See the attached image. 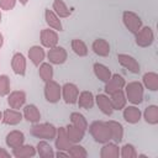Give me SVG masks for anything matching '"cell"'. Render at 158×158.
I'll return each instance as SVG.
<instances>
[{"label": "cell", "mask_w": 158, "mask_h": 158, "mask_svg": "<svg viewBox=\"0 0 158 158\" xmlns=\"http://www.w3.org/2000/svg\"><path fill=\"white\" fill-rule=\"evenodd\" d=\"M117 60L118 63L126 68L128 72L133 73V74H138L141 72V65L139 63L137 62V59L130 54H126V53H118L117 54Z\"/></svg>", "instance_id": "cell-7"}, {"label": "cell", "mask_w": 158, "mask_h": 158, "mask_svg": "<svg viewBox=\"0 0 158 158\" xmlns=\"http://www.w3.org/2000/svg\"><path fill=\"white\" fill-rule=\"evenodd\" d=\"M110 101H111V105H112L114 110H122L127 104L125 91L122 89H120V90L110 94Z\"/></svg>", "instance_id": "cell-28"}, {"label": "cell", "mask_w": 158, "mask_h": 158, "mask_svg": "<svg viewBox=\"0 0 158 158\" xmlns=\"http://www.w3.org/2000/svg\"><path fill=\"white\" fill-rule=\"evenodd\" d=\"M0 21H1V9H0Z\"/></svg>", "instance_id": "cell-46"}, {"label": "cell", "mask_w": 158, "mask_h": 158, "mask_svg": "<svg viewBox=\"0 0 158 158\" xmlns=\"http://www.w3.org/2000/svg\"><path fill=\"white\" fill-rule=\"evenodd\" d=\"M67 152H68L69 157H73V158H86V157H88L86 149H85L83 146L78 144V143H73V144L68 148Z\"/></svg>", "instance_id": "cell-37"}, {"label": "cell", "mask_w": 158, "mask_h": 158, "mask_svg": "<svg viewBox=\"0 0 158 158\" xmlns=\"http://www.w3.org/2000/svg\"><path fill=\"white\" fill-rule=\"evenodd\" d=\"M54 144H56V148L58 151H68V148L73 144L67 137L65 127L57 128V133H56V137H54Z\"/></svg>", "instance_id": "cell-17"}, {"label": "cell", "mask_w": 158, "mask_h": 158, "mask_svg": "<svg viewBox=\"0 0 158 158\" xmlns=\"http://www.w3.org/2000/svg\"><path fill=\"white\" fill-rule=\"evenodd\" d=\"M77 104H78V106L81 107V109L90 110V109H93V106H94V104H95V96H94V94H93L91 91L84 90V91L79 93Z\"/></svg>", "instance_id": "cell-19"}, {"label": "cell", "mask_w": 158, "mask_h": 158, "mask_svg": "<svg viewBox=\"0 0 158 158\" xmlns=\"http://www.w3.org/2000/svg\"><path fill=\"white\" fill-rule=\"evenodd\" d=\"M125 85H126V81H125L122 75L112 74L111 78L105 83V89L104 90H105L106 94L110 95V94H112V93H115V91H117L120 89H123Z\"/></svg>", "instance_id": "cell-13"}, {"label": "cell", "mask_w": 158, "mask_h": 158, "mask_svg": "<svg viewBox=\"0 0 158 158\" xmlns=\"http://www.w3.org/2000/svg\"><path fill=\"white\" fill-rule=\"evenodd\" d=\"M17 0H0V9L5 11H10L16 6Z\"/></svg>", "instance_id": "cell-40"}, {"label": "cell", "mask_w": 158, "mask_h": 158, "mask_svg": "<svg viewBox=\"0 0 158 158\" xmlns=\"http://www.w3.org/2000/svg\"><path fill=\"white\" fill-rule=\"evenodd\" d=\"M5 143L9 148H16L21 144L25 143V135L22 131H19V130H14V131H10L7 135H6V138H5Z\"/></svg>", "instance_id": "cell-15"}, {"label": "cell", "mask_w": 158, "mask_h": 158, "mask_svg": "<svg viewBox=\"0 0 158 158\" xmlns=\"http://www.w3.org/2000/svg\"><path fill=\"white\" fill-rule=\"evenodd\" d=\"M69 118H70V123L72 125H74L75 127L80 128L81 131L86 132V130H88V121H86V118H85L84 115H81L80 112L74 111V112L70 114V117Z\"/></svg>", "instance_id": "cell-34"}, {"label": "cell", "mask_w": 158, "mask_h": 158, "mask_svg": "<svg viewBox=\"0 0 158 158\" xmlns=\"http://www.w3.org/2000/svg\"><path fill=\"white\" fill-rule=\"evenodd\" d=\"M36 152L41 158H53L54 157V151H53L52 146L46 139H42L37 143Z\"/></svg>", "instance_id": "cell-31"}, {"label": "cell", "mask_w": 158, "mask_h": 158, "mask_svg": "<svg viewBox=\"0 0 158 158\" xmlns=\"http://www.w3.org/2000/svg\"><path fill=\"white\" fill-rule=\"evenodd\" d=\"M38 67H40V69H38V75H40V78L42 79V81L46 83V81L53 79V67H52L51 63L42 62Z\"/></svg>", "instance_id": "cell-36"}, {"label": "cell", "mask_w": 158, "mask_h": 158, "mask_svg": "<svg viewBox=\"0 0 158 158\" xmlns=\"http://www.w3.org/2000/svg\"><path fill=\"white\" fill-rule=\"evenodd\" d=\"M1 120H2V112L0 111V121H1Z\"/></svg>", "instance_id": "cell-45"}, {"label": "cell", "mask_w": 158, "mask_h": 158, "mask_svg": "<svg viewBox=\"0 0 158 158\" xmlns=\"http://www.w3.org/2000/svg\"><path fill=\"white\" fill-rule=\"evenodd\" d=\"M125 95L128 102L132 105H139L143 101V94H144V88L142 83L139 81H130L125 86Z\"/></svg>", "instance_id": "cell-3"}, {"label": "cell", "mask_w": 158, "mask_h": 158, "mask_svg": "<svg viewBox=\"0 0 158 158\" xmlns=\"http://www.w3.org/2000/svg\"><path fill=\"white\" fill-rule=\"evenodd\" d=\"M137 151L133 144L126 143L120 148V157L121 158H137Z\"/></svg>", "instance_id": "cell-38"}, {"label": "cell", "mask_w": 158, "mask_h": 158, "mask_svg": "<svg viewBox=\"0 0 158 158\" xmlns=\"http://www.w3.org/2000/svg\"><path fill=\"white\" fill-rule=\"evenodd\" d=\"M11 68L16 75L23 77L26 74V58L21 52L14 53L11 58Z\"/></svg>", "instance_id": "cell-12"}, {"label": "cell", "mask_w": 158, "mask_h": 158, "mask_svg": "<svg viewBox=\"0 0 158 158\" xmlns=\"http://www.w3.org/2000/svg\"><path fill=\"white\" fill-rule=\"evenodd\" d=\"M22 118H23V116L19 110L10 107L2 112V120L1 121H2V123L9 125V126H16L22 121Z\"/></svg>", "instance_id": "cell-14"}, {"label": "cell", "mask_w": 158, "mask_h": 158, "mask_svg": "<svg viewBox=\"0 0 158 158\" xmlns=\"http://www.w3.org/2000/svg\"><path fill=\"white\" fill-rule=\"evenodd\" d=\"M142 85L143 88L151 91H157L158 90V74L154 72L144 73L142 77Z\"/></svg>", "instance_id": "cell-27"}, {"label": "cell", "mask_w": 158, "mask_h": 158, "mask_svg": "<svg viewBox=\"0 0 158 158\" xmlns=\"http://www.w3.org/2000/svg\"><path fill=\"white\" fill-rule=\"evenodd\" d=\"M135 42L138 47L146 48L154 42V32L149 26H142L135 33Z\"/></svg>", "instance_id": "cell-5"}, {"label": "cell", "mask_w": 158, "mask_h": 158, "mask_svg": "<svg viewBox=\"0 0 158 158\" xmlns=\"http://www.w3.org/2000/svg\"><path fill=\"white\" fill-rule=\"evenodd\" d=\"M122 110H123V111H122V116H123V118H125L126 122L132 123V125L139 122L141 116H142V112H141V110H139L136 105L125 106Z\"/></svg>", "instance_id": "cell-16"}, {"label": "cell", "mask_w": 158, "mask_h": 158, "mask_svg": "<svg viewBox=\"0 0 158 158\" xmlns=\"http://www.w3.org/2000/svg\"><path fill=\"white\" fill-rule=\"evenodd\" d=\"M54 157H65V158H68L69 154H68L67 151H58L57 153H54Z\"/></svg>", "instance_id": "cell-41"}, {"label": "cell", "mask_w": 158, "mask_h": 158, "mask_svg": "<svg viewBox=\"0 0 158 158\" xmlns=\"http://www.w3.org/2000/svg\"><path fill=\"white\" fill-rule=\"evenodd\" d=\"M27 56H28V59L32 62V64L38 67L43 62V59L46 57V53H44V49L41 46H32V47H30V49L27 52Z\"/></svg>", "instance_id": "cell-25"}, {"label": "cell", "mask_w": 158, "mask_h": 158, "mask_svg": "<svg viewBox=\"0 0 158 158\" xmlns=\"http://www.w3.org/2000/svg\"><path fill=\"white\" fill-rule=\"evenodd\" d=\"M91 49L99 57H107L110 54V44L105 38H96L91 44Z\"/></svg>", "instance_id": "cell-22"}, {"label": "cell", "mask_w": 158, "mask_h": 158, "mask_svg": "<svg viewBox=\"0 0 158 158\" xmlns=\"http://www.w3.org/2000/svg\"><path fill=\"white\" fill-rule=\"evenodd\" d=\"M109 128H110V133H111V139L115 142V143H120L122 142L123 139V126L117 122V121H114V120H110V121H106Z\"/></svg>", "instance_id": "cell-23"}, {"label": "cell", "mask_w": 158, "mask_h": 158, "mask_svg": "<svg viewBox=\"0 0 158 158\" xmlns=\"http://www.w3.org/2000/svg\"><path fill=\"white\" fill-rule=\"evenodd\" d=\"M44 98L48 102L56 104L62 99V86L56 80H48L44 83Z\"/></svg>", "instance_id": "cell-6"}, {"label": "cell", "mask_w": 158, "mask_h": 158, "mask_svg": "<svg viewBox=\"0 0 158 158\" xmlns=\"http://www.w3.org/2000/svg\"><path fill=\"white\" fill-rule=\"evenodd\" d=\"M122 22H123L125 27H126L132 35H135V33L143 26L141 17H139L136 12H133V11H131V10H125V11L122 12Z\"/></svg>", "instance_id": "cell-4"}, {"label": "cell", "mask_w": 158, "mask_h": 158, "mask_svg": "<svg viewBox=\"0 0 158 158\" xmlns=\"http://www.w3.org/2000/svg\"><path fill=\"white\" fill-rule=\"evenodd\" d=\"M47 58L49 60L51 64H63L67 58H68V53L65 51L64 47H60V46H56V47H52L48 49V53H47Z\"/></svg>", "instance_id": "cell-8"}, {"label": "cell", "mask_w": 158, "mask_h": 158, "mask_svg": "<svg viewBox=\"0 0 158 158\" xmlns=\"http://www.w3.org/2000/svg\"><path fill=\"white\" fill-rule=\"evenodd\" d=\"M0 158H10V153L0 147Z\"/></svg>", "instance_id": "cell-42"}, {"label": "cell", "mask_w": 158, "mask_h": 158, "mask_svg": "<svg viewBox=\"0 0 158 158\" xmlns=\"http://www.w3.org/2000/svg\"><path fill=\"white\" fill-rule=\"evenodd\" d=\"M40 40H41V44L46 48H52L58 46V33L52 28H43L41 31Z\"/></svg>", "instance_id": "cell-10"}, {"label": "cell", "mask_w": 158, "mask_h": 158, "mask_svg": "<svg viewBox=\"0 0 158 158\" xmlns=\"http://www.w3.org/2000/svg\"><path fill=\"white\" fill-rule=\"evenodd\" d=\"M93 70H94L95 77H96L100 81H102V83H106V81L111 78V75H112V73H111V70L109 69V67H106V65L102 64V63H94Z\"/></svg>", "instance_id": "cell-29"}, {"label": "cell", "mask_w": 158, "mask_h": 158, "mask_svg": "<svg viewBox=\"0 0 158 158\" xmlns=\"http://www.w3.org/2000/svg\"><path fill=\"white\" fill-rule=\"evenodd\" d=\"M65 133H67V137L68 139L72 142V143H79L80 141H83L84 136H85V132L81 131L80 128L75 127L74 125H67L65 126Z\"/></svg>", "instance_id": "cell-30"}, {"label": "cell", "mask_w": 158, "mask_h": 158, "mask_svg": "<svg viewBox=\"0 0 158 158\" xmlns=\"http://www.w3.org/2000/svg\"><path fill=\"white\" fill-rule=\"evenodd\" d=\"M44 20H46V23L49 26V28H52L54 31H62L63 30V25L53 10H49V9L44 10Z\"/></svg>", "instance_id": "cell-26"}, {"label": "cell", "mask_w": 158, "mask_h": 158, "mask_svg": "<svg viewBox=\"0 0 158 158\" xmlns=\"http://www.w3.org/2000/svg\"><path fill=\"white\" fill-rule=\"evenodd\" d=\"M57 133V127L49 122H37L33 123V126L31 127V135L36 138H41V139H46V141H52L54 139Z\"/></svg>", "instance_id": "cell-2"}, {"label": "cell", "mask_w": 158, "mask_h": 158, "mask_svg": "<svg viewBox=\"0 0 158 158\" xmlns=\"http://www.w3.org/2000/svg\"><path fill=\"white\" fill-rule=\"evenodd\" d=\"M10 93V78L6 74L0 75V98L9 95Z\"/></svg>", "instance_id": "cell-39"}, {"label": "cell", "mask_w": 158, "mask_h": 158, "mask_svg": "<svg viewBox=\"0 0 158 158\" xmlns=\"http://www.w3.org/2000/svg\"><path fill=\"white\" fill-rule=\"evenodd\" d=\"M70 47H72L73 52H74L77 56H79V57H85V56H88L89 49H88V46L85 44V42H84L83 40H79V38L72 40Z\"/></svg>", "instance_id": "cell-35"}, {"label": "cell", "mask_w": 158, "mask_h": 158, "mask_svg": "<svg viewBox=\"0 0 158 158\" xmlns=\"http://www.w3.org/2000/svg\"><path fill=\"white\" fill-rule=\"evenodd\" d=\"M26 102V93L22 90H14L10 91L7 95V104L11 109L19 110L22 106H25Z\"/></svg>", "instance_id": "cell-11"}, {"label": "cell", "mask_w": 158, "mask_h": 158, "mask_svg": "<svg viewBox=\"0 0 158 158\" xmlns=\"http://www.w3.org/2000/svg\"><path fill=\"white\" fill-rule=\"evenodd\" d=\"M17 1H20L21 5H26V4L28 2V0H17Z\"/></svg>", "instance_id": "cell-44"}, {"label": "cell", "mask_w": 158, "mask_h": 158, "mask_svg": "<svg viewBox=\"0 0 158 158\" xmlns=\"http://www.w3.org/2000/svg\"><path fill=\"white\" fill-rule=\"evenodd\" d=\"M95 102L98 105V107L100 109V111L104 114V115H112L114 112V107L111 105V101H110V98L106 95V94H98L95 96Z\"/></svg>", "instance_id": "cell-18"}, {"label": "cell", "mask_w": 158, "mask_h": 158, "mask_svg": "<svg viewBox=\"0 0 158 158\" xmlns=\"http://www.w3.org/2000/svg\"><path fill=\"white\" fill-rule=\"evenodd\" d=\"M143 118L149 125H157L158 123V106L148 105L143 111Z\"/></svg>", "instance_id": "cell-32"}, {"label": "cell", "mask_w": 158, "mask_h": 158, "mask_svg": "<svg viewBox=\"0 0 158 158\" xmlns=\"http://www.w3.org/2000/svg\"><path fill=\"white\" fill-rule=\"evenodd\" d=\"M11 154L16 158H32L37 154V152H36V148L33 146L23 143L16 148H12Z\"/></svg>", "instance_id": "cell-21"}, {"label": "cell", "mask_w": 158, "mask_h": 158, "mask_svg": "<svg viewBox=\"0 0 158 158\" xmlns=\"http://www.w3.org/2000/svg\"><path fill=\"white\" fill-rule=\"evenodd\" d=\"M89 133L98 143H106L111 139L110 128L106 123V121H93L90 126H88Z\"/></svg>", "instance_id": "cell-1"}, {"label": "cell", "mask_w": 158, "mask_h": 158, "mask_svg": "<svg viewBox=\"0 0 158 158\" xmlns=\"http://www.w3.org/2000/svg\"><path fill=\"white\" fill-rule=\"evenodd\" d=\"M22 116L25 117L26 121L31 122V123H37L41 120V112L38 110V107L35 104H28L23 106V114Z\"/></svg>", "instance_id": "cell-20"}, {"label": "cell", "mask_w": 158, "mask_h": 158, "mask_svg": "<svg viewBox=\"0 0 158 158\" xmlns=\"http://www.w3.org/2000/svg\"><path fill=\"white\" fill-rule=\"evenodd\" d=\"M101 158H118L120 157V147L115 142H106L104 143L102 148L100 149Z\"/></svg>", "instance_id": "cell-24"}, {"label": "cell", "mask_w": 158, "mask_h": 158, "mask_svg": "<svg viewBox=\"0 0 158 158\" xmlns=\"http://www.w3.org/2000/svg\"><path fill=\"white\" fill-rule=\"evenodd\" d=\"M2 44H4V36H2V33L0 32V49H1Z\"/></svg>", "instance_id": "cell-43"}, {"label": "cell", "mask_w": 158, "mask_h": 158, "mask_svg": "<svg viewBox=\"0 0 158 158\" xmlns=\"http://www.w3.org/2000/svg\"><path fill=\"white\" fill-rule=\"evenodd\" d=\"M52 10L59 19H65L70 15V10L68 9V6L65 5V2L63 0H53Z\"/></svg>", "instance_id": "cell-33"}, {"label": "cell", "mask_w": 158, "mask_h": 158, "mask_svg": "<svg viewBox=\"0 0 158 158\" xmlns=\"http://www.w3.org/2000/svg\"><path fill=\"white\" fill-rule=\"evenodd\" d=\"M79 96V89L74 83H65L62 86V98L65 104H77Z\"/></svg>", "instance_id": "cell-9"}]
</instances>
